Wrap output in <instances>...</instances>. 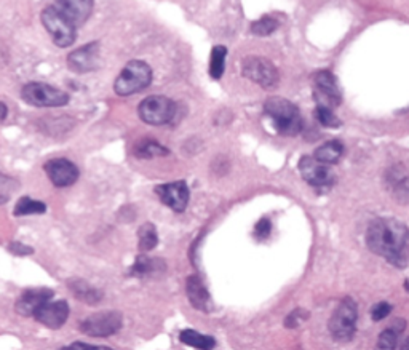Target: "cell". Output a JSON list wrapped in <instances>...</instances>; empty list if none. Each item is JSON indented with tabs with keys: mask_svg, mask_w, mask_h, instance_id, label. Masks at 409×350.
<instances>
[{
	"mask_svg": "<svg viewBox=\"0 0 409 350\" xmlns=\"http://www.w3.org/2000/svg\"><path fill=\"white\" fill-rule=\"evenodd\" d=\"M366 245L396 269H405L409 264V229L400 221L374 219L366 231Z\"/></svg>",
	"mask_w": 409,
	"mask_h": 350,
	"instance_id": "1",
	"label": "cell"
},
{
	"mask_svg": "<svg viewBox=\"0 0 409 350\" xmlns=\"http://www.w3.org/2000/svg\"><path fill=\"white\" fill-rule=\"evenodd\" d=\"M264 110L270 119L280 135L296 136L302 130V117L296 104L285 98H269L264 104Z\"/></svg>",
	"mask_w": 409,
	"mask_h": 350,
	"instance_id": "2",
	"label": "cell"
},
{
	"mask_svg": "<svg viewBox=\"0 0 409 350\" xmlns=\"http://www.w3.org/2000/svg\"><path fill=\"white\" fill-rule=\"evenodd\" d=\"M152 82V69L144 61H130L128 64L121 69L120 75L115 79L114 92L119 96H130L137 92H142L151 85Z\"/></svg>",
	"mask_w": 409,
	"mask_h": 350,
	"instance_id": "3",
	"label": "cell"
},
{
	"mask_svg": "<svg viewBox=\"0 0 409 350\" xmlns=\"http://www.w3.org/2000/svg\"><path fill=\"white\" fill-rule=\"evenodd\" d=\"M358 307L352 298L342 299L329 319V333L334 341L347 342L355 336Z\"/></svg>",
	"mask_w": 409,
	"mask_h": 350,
	"instance_id": "4",
	"label": "cell"
},
{
	"mask_svg": "<svg viewBox=\"0 0 409 350\" xmlns=\"http://www.w3.org/2000/svg\"><path fill=\"white\" fill-rule=\"evenodd\" d=\"M42 24L45 26L48 34L52 36L53 42L58 47L66 48L70 47L75 42L77 27L59 12V10L52 5L42 12Z\"/></svg>",
	"mask_w": 409,
	"mask_h": 350,
	"instance_id": "5",
	"label": "cell"
},
{
	"mask_svg": "<svg viewBox=\"0 0 409 350\" xmlns=\"http://www.w3.org/2000/svg\"><path fill=\"white\" fill-rule=\"evenodd\" d=\"M24 101L36 108H59L69 103V94L57 87L42 82L26 83L21 90Z\"/></svg>",
	"mask_w": 409,
	"mask_h": 350,
	"instance_id": "6",
	"label": "cell"
},
{
	"mask_svg": "<svg viewBox=\"0 0 409 350\" xmlns=\"http://www.w3.org/2000/svg\"><path fill=\"white\" fill-rule=\"evenodd\" d=\"M137 114L147 125H167L174 119L176 104L167 96H149L140 104Z\"/></svg>",
	"mask_w": 409,
	"mask_h": 350,
	"instance_id": "7",
	"label": "cell"
},
{
	"mask_svg": "<svg viewBox=\"0 0 409 350\" xmlns=\"http://www.w3.org/2000/svg\"><path fill=\"white\" fill-rule=\"evenodd\" d=\"M241 72L246 79L258 83L262 88H275L280 82V74L269 59L261 57H248L243 59Z\"/></svg>",
	"mask_w": 409,
	"mask_h": 350,
	"instance_id": "8",
	"label": "cell"
},
{
	"mask_svg": "<svg viewBox=\"0 0 409 350\" xmlns=\"http://www.w3.org/2000/svg\"><path fill=\"white\" fill-rule=\"evenodd\" d=\"M121 323H124V319H121L120 312L107 310V312L87 316L80 323V331L91 337H109L120 330Z\"/></svg>",
	"mask_w": 409,
	"mask_h": 350,
	"instance_id": "9",
	"label": "cell"
},
{
	"mask_svg": "<svg viewBox=\"0 0 409 350\" xmlns=\"http://www.w3.org/2000/svg\"><path fill=\"white\" fill-rule=\"evenodd\" d=\"M313 98L317 105H326L331 109L342 103L339 85L329 71H320L313 75Z\"/></svg>",
	"mask_w": 409,
	"mask_h": 350,
	"instance_id": "10",
	"label": "cell"
},
{
	"mask_svg": "<svg viewBox=\"0 0 409 350\" xmlns=\"http://www.w3.org/2000/svg\"><path fill=\"white\" fill-rule=\"evenodd\" d=\"M299 171L304 181L313 187H328L334 182V173L329 165L318 162L317 159L308 157V155L301 159Z\"/></svg>",
	"mask_w": 409,
	"mask_h": 350,
	"instance_id": "11",
	"label": "cell"
},
{
	"mask_svg": "<svg viewBox=\"0 0 409 350\" xmlns=\"http://www.w3.org/2000/svg\"><path fill=\"white\" fill-rule=\"evenodd\" d=\"M156 194L158 196L160 202L176 211V213L184 211L187 203H189V187H187L184 181H174L168 182V184L157 186Z\"/></svg>",
	"mask_w": 409,
	"mask_h": 350,
	"instance_id": "12",
	"label": "cell"
},
{
	"mask_svg": "<svg viewBox=\"0 0 409 350\" xmlns=\"http://www.w3.org/2000/svg\"><path fill=\"white\" fill-rule=\"evenodd\" d=\"M99 42H91L87 45L74 50L68 57V66L77 74L96 71L99 68Z\"/></svg>",
	"mask_w": 409,
	"mask_h": 350,
	"instance_id": "13",
	"label": "cell"
},
{
	"mask_svg": "<svg viewBox=\"0 0 409 350\" xmlns=\"http://www.w3.org/2000/svg\"><path fill=\"white\" fill-rule=\"evenodd\" d=\"M45 173L57 187H69L79 180V168L68 159H53L45 163Z\"/></svg>",
	"mask_w": 409,
	"mask_h": 350,
	"instance_id": "14",
	"label": "cell"
},
{
	"mask_svg": "<svg viewBox=\"0 0 409 350\" xmlns=\"http://www.w3.org/2000/svg\"><path fill=\"white\" fill-rule=\"evenodd\" d=\"M69 316V305L64 301H54V302H45L36 310L34 319L38 323L45 325L52 330H58L68 321Z\"/></svg>",
	"mask_w": 409,
	"mask_h": 350,
	"instance_id": "15",
	"label": "cell"
},
{
	"mask_svg": "<svg viewBox=\"0 0 409 350\" xmlns=\"http://www.w3.org/2000/svg\"><path fill=\"white\" fill-rule=\"evenodd\" d=\"M53 5L75 27L85 24L93 12V0H57Z\"/></svg>",
	"mask_w": 409,
	"mask_h": 350,
	"instance_id": "16",
	"label": "cell"
},
{
	"mask_svg": "<svg viewBox=\"0 0 409 350\" xmlns=\"http://www.w3.org/2000/svg\"><path fill=\"white\" fill-rule=\"evenodd\" d=\"M53 298V291L48 288H37V290H27L16 302V312L23 316H34L36 310L48 302Z\"/></svg>",
	"mask_w": 409,
	"mask_h": 350,
	"instance_id": "17",
	"label": "cell"
},
{
	"mask_svg": "<svg viewBox=\"0 0 409 350\" xmlns=\"http://www.w3.org/2000/svg\"><path fill=\"white\" fill-rule=\"evenodd\" d=\"M389 191L400 203H409V175L403 166H394L387 171Z\"/></svg>",
	"mask_w": 409,
	"mask_h": 350,
	"instance_id": "18",
	"label": "cell"
},
{
	"mask_svg": "<svg viewBox=\"0 0 409 350\" xmlns=\"http://www.w3.org/2000/svg\"><path fill=\"white\" fill-rule=\"evenodd\" d=\"M186 293L187 298H189L191 304L197 310H202V312H208L209 310V293L207 286L203 285V282L198 279L197 275H192L186 282Z\"/></svg>",
	"mask_w": 409,
	"mask_h": 350,
	"instance_id": "19",
	"label": "cell"
},
{
	"mask_svg": "<svg viewBox=\"0 0 409 350\" xmlns=\"http://www.w3.org/2000/svg\"><path fill=\"white\" fill-rule=\"evenodd\" d=\"M344 155V146L339 141H328L325 143L323 146H320L317 151L313 152V157L318 160V162L326 163V165H334L339 162Z\"/></svg>",
	"mask_w": 409,
	"mask_h": 350,
	"instance_id": "20",
	"label": "cell"
},
{
	"mask_svg": "<svg viewBox=\"0 0 409 350\" xmlns=\"http://www.w3.org/2000/svg\"><path fill=\"white\" fill-rule=\"evenodd\" d=\"M165 270V264L162 259H151L147 256H140L136 259L135 265L130 270L133 277H151L154 274H162Z\"/></svg>",
	"mask_w": 409,
	"mask_h": 350,
	"instance_id": "21",
	"label": "cell"
},
{
	"mask_svg": "<svg viewBox=\"0 0 409 350\" xmlns=\"http://www.w3.org/2000/svg\"><path fill=\"white\" fill-rule=\"evenodd\" d=\"M69 288L73 290V293L75 294V296L80 299V301H84L87 304L95 305L103 299V294L99 293L96 288H93L91 285H88V283H85L84 280L69 282Z\"/></svg>",
	"mask_w": 409,
	"mask_h": 350,
	"instance_id": "22",
	"label": "cell"
},
{
	"mask_svg": "<svg viewBox=\"0 0 409 350\" xmlns=\"http://www.w3.org/2000/svg\"><path fill=\"white\" fill-rule=\"evenodd\" d=\"M179 339L182 344H186V346H191V347H195V349H213L216 346V341L211 336H207V335H202V333H197L193 330H186L182 331L179 335Z\"/></svg>",
	"mask_w": 409,
	"mask_h": 350,
	"instance_id": "23",
	"label": "cell"
},
{
	"mask_svg": "<svg viewBox=\"0 0 409 350\" xmlns=\"http://www.w3.org/2000/svg\"><path fill=\"white\" fill-rule=\"evenodd\" d=\"M170 151L163 147L162 144L152 140H144L135 146V155L137 159H154V157H163L168 155Z\"/></svg>",
	"mask_w": 409,
	"mask_h": 350,
	"instance_id": "24",
	"label": "cell"
},
{
	"mask_svg": "<svg viewBox=\"0 0 409 350\" xmlns=\"http://www.w3.org/2000/svg\"><path fill=\"white\" fill-rule=\"evenodd\" d=\"M225 57H228V48L223 45H216L211 50L209 57V75L214 80H219L225 71Z\"/></svg>",
	"mask_w": 409,
	"mask_h": 350,
	"instance_id": "25",
	"label": "cell"
},
{
	"mask_svg": "<svg viewBox=\"0 0 409 350\" xmlns=\"http://www.w3.org/2000/svg\"><path fill=\"white\" fill-rule=\"evenodd\" d=\"M405 325L406 323L403 320H395L394 326L380 333L378 347L379 349H395L398 346V337H400L403 330H405Z\"/></svg>",
	"mask_w": 409,
	"mask_h": 350,
	"instance_id": "26",
	"label": "cell"
},
{
	"mask_svg": "<svg viewBox=\"0 0 409 350\" xmlns=\"http://www.w3.org/2000/svg\"><path fill=\"white\" fill-rule=\"evenodd\" d=\"M47 211V205L38 202L31 197H21L15 207V216H27V214H43Z\"/></svg>",
	"mask_w": 409,
	"mask_h": 350,
	"instance_id": "27",
	"label": "cell"
},
{
	"mask_svg": "<svg viewBox=\"0 0 409 350\" xmlns=\"http://www.w3.org/2000/svg\"><path fill=\"white\" fill-rule=\"evenodd\" d=\"M137 237H140V249L141 251H151L157 247L158 243V235H157V229L156 226L151 224V222H146L140 227L137 231Z\"/></svg>",
	"mask_w": 409,
	"mask_h": 350,
	"instance_id": "28",
	"label": "cell"
},
{
	"mask_svg": "<svg viewBox=\"0 0 409 350\" xmlns=\"http://www.w3.org/2000/svg\"><path fill=\"white\" fill-rule=\"evenodd\" d=\"M277 29H278V21L272 18V16H262V18L254 21L250 27V31L254 36H261V37L270 36Z\"/></svg>",
	"mask_w": 409,
	"mask_h": 350,
	"instance_id": "29",
	"label": "cell"
},
{
	"mask_svg": "<svg viewBox=\"0 0 409 350\" xmlns=\"http://www.w3.org/2000/svg\"><path fill=\"white\" fill-rule=\"evenodd\" d=\"M315 115H317L320 124L326 126V129H337V126L342 125L341 120L337 119V115L334 114V110L331 108H326V105H317Z\"/></svg>",
	"mask_w": 409,
	"mask_h": 350,
	"instance_id": "30",
	"label": "cell"
},
{
	"mask_svg": "<svg viewBox=\"0 0 409 350\" xmlns=\"http://www.w3.org/2000/svg\"><path fill=\"white\" fill-rule=\"evenodd\" d=\"M270 232H272V224H270L269 219H261L254 227V235H256L258 240H264V238H267L270 235Z\"/></svg>",
	"mask_w": 409,
	"mask_h": 350,
	"instance_id": "31",
	"label": "cell"
},
{
	"mask_svg": "<svg viewBox=\"0 0 409 350\" xmlns=\"http://www.w3.org/2000/svg\"><path fill=\"white\" fill-rule=\"evenodd\" d=\"M307 319V310H302V309H297V310H292L290 316H286L285 320V325L290 326V328H295L301 323L302 320Z\"/></svg>",
	"mask_w": 409,
	"mask_h": 350,
	"instance_id": "32",
	"label": "cell"
},
{
	"mask_svg": "<svg viewBox=\"0 0 409 350\" xmlns=\"http://www.w3.org/2000/svg\"><path fill=\"white\" fill-rule=\"evenodd\" d=\"M392 312V305L387 304V302H379L375 307L373 309V320L374 321H379V320H384L385 316H389Z\"/></svg>",
	"mask_w": 409,
	"mask_h": 350,
	"instance_id": "33",
	"label": "cell"
},
{
	"mask_svg": "<svg viewBox=\"0 0 409 350\" xmlns=\"http://www.w3.org/2000/svg\"><path fill=\"white\" fill-rule=\"evenodd\" d=\"M10 251H12L13 254H20V256H26V254H32L34 253V249H32L31 247H26L23 245V243H12V245L8 247Z\"/></svg>",
	"mask_w": 409,
	"mask_h": 350,
	"instance_id": "34",
	"label": "cell"
},
{
	"mask_svg": "<svg viewBox=\"0 0 409 350\" xmlns=\"http://www.w3.org/2000/svg\"><path fill=\"white\" fill-rule=\"evenodd\" d=\"M7 114H8L7 105H5L3 103H0V124H2V122L7 119Z\"/></svg>",
	"mask_w": 409,
	"mask_h": 350,
	"instance_id": "35",
	"label": "cell"
},
{
	"mask_svg": "<svg viewBox=\"0 0 409 350\" xmlns=\"http://www.w3.org/2000/svg\"><path fill=\"white\" fill-rule=\"evenodd\" d=\"M409 347V337H408V341L406 342H403L401 344V349H408Z\"/></svg>",
	"mask_w": 409,
	"mask_h": 350,
	"instance_id": "36",
	"label": "cell"
}]
</instances>
